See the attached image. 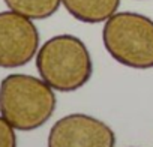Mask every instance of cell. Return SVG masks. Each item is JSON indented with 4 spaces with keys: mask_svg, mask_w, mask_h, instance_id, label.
<instances>
[{
    "mask_svg": "<svg viewBox=\"0 0 153 147\" xmlns=\"http://www.w3.org/2000/svg\"><path fill=\"white\" fill-rule=\"evenodd\" d=\"M36 69L41 78L60 93L84 87L93 75V62L87 45L74 35H57L39 47Z\"/></svg>",
    "mask_w": 153,
    "mask_h": 147,
    "instance_id": "1",
    "label": "cell"
},
{
    "mask_svg": "<svg viewBox=\"0 0 153 147\" xmlns=\"http://www.w3.org/2000/svg\"><path fill=\"white\" fill-rule=\"evenodd\" d=\"M56 105L54 89L42 78L11 74L0 83V114L17 131L39 129L51 119Z\"/></svg>",
    "mask_w": 153,
    "mask_h": 147,
    "instance_id": "2",
    "label": "cell"
},
{
    "mask_svg": "<svg viewBox=\"0 0 153 147\" xmlns=\"http://www.w3.org/2000/svg\"><path fill=\"white\" fill-rule=\"evenodd\" d=\"M102 42L107 53L120 65L153 69V20L138 12H116L104 23Z\"/></svg>",
    "mask_w": 153,
    "mask_h": 147,
    "instance_id": "3",
    "label": "cell"
},
{
    "mask_svg": "<svg viewBox=\"0 0 153 147\" xmlns=\"http://www.w3.org/2000/svg\"><path fill=\"white\" fill-rule=\"evenodd\" d=\"M39 51V30L33 20L14 12H0V68L15 69L32 62Z\"/></svg>",
    "mask_w": 153,
    "mask_h": 147,
    "instance_id": "4",
    "label": "cell"
},
{
    "mask_svg": "<svg viewBox=\"0 0 153 147\" xmlns=\"http://www.w3.org/2000/svg\"><path fill=\"white\" fill-rule=\"evenodd\" d=\"M48 147H114L116 134L104 120L83 113L60 117L50 129Z\"/></svg>",
    "mask_w": 153,
    "mask_h": 147,
    "instance_id": "5",
    "label": "cell"
},
{
    "mask_svg": "<svg viewBox=\"0 0 153 147\" xmlns=\"http://www.w3.org/2000/svg\"><path fill=\"white\" fill-rule=\"evenodd\" d=\"M120 2L122 0H62V5L75 20L86 24H99L119 11Z\"/></svg>",
    "mask_w": 153,
    "mask_h": 147,
    "instance_id": "6",
    "label": "cell"
},
{
    "mask_svg": "<svg viewBox=\"0 0 153 147\" xmlns=\"http://www.w3.org/2000/svg\"><path fill=\"white\" fill-rule=\"evenodd\" d=\"M5 5L30 20H47L53 17L60 5L62 0H3Z\"/></svg>",
    "mask_w": 153,
    "mask_h": 147,
    "instance_id": "7",
    "label": "cell"
},
{
    "mask_svg": "<svg viewBox=\"0 0 153 147\" xmlns=\"http://www.w3.org/2000/svg\"><path fill=\"white\" fill-rule=\"evenodd\" d=\"M0 147H17L15 128L0 114Z\"/></svg>",
    "mask_w": 153,
    "mask_h": 147,
    "instance_id": "8",
    "label": "cell"
}]
</instances>
